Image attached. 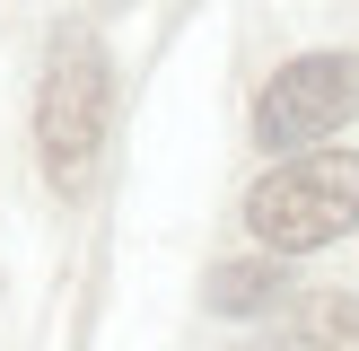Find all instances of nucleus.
I'll return each instance as SVG.
<instances>
[{
    "mask_svg": "<svg viewBox=\"0 0 359 351\" xmlns=\"http://www.w3.org/2000/svg\"><path fill=\"white\" fill-rule=\"evenodd\" d=\"M105 132H114V62L88 27L53 35L44 88H35V167L62 202H79L105 167Z\"/></svg>",
    "mask_w": 359,
    "mask_h": 351,
    "instance_id": "1",
    "label": "nucleus"
},
{
    "mask_svg": "<svg viewBox=\"0 0 359 351\" xmlns=\"http://www.w3.org/2000/svg\"><path fill=\"white\" fill-rule=\"evenodd\" d=\"M245 228L263 255H316L359 228V150H298L245 193Z\"/></svg>",
    "mask_w": 359,
    "mask_h": 351,
    "instance_id": "2",
    "label": "nucleus"
},
{
    "mask_svg": "<svg viewBox=\"0 0 359 351\" xmlns=\"http://www.w3.org/2000/svg\"><path fill=\"white\" fill-rule=\"evenodd\" d=\"M351 114H359V53H298L255 97V140L298 158V150H325Z\"/></svg>",
    "mask_w": 359,
    "mask_h": 351,
    "instance_id": "3",
    "label": "nucleus"
},
{
    "mask_svg": "<svg viewBox=\"0 0 359 351\" xmlns=\"http://www.w3.org/2000/svg\"><path fill=\"white\" fill-rule=\"evenodd\" d=\"M272 351H359V298L351 290H307L272 325Z\"/></svg>",
    "mask_w": 359,
    "mask_h": 351,
    "instance_id": "4",
    "label": "nucleus"
},
{
    "mask_svg": "<svg viewBox=\"0 0 359 351\" xmlns=\"http://www.w3.org/2000/svg\"><path fill=\"white\" fill-rule=\"evenodd\" d=\"M202 298H210L219 316H263V307H280V298H290V272H280V255H255V263H219Z\"/></svg>",
    "mask_w": 359,
    "mask_h": 351,
    "instance_id": "5",
    "label": "nucleus"
}]
</instances>
